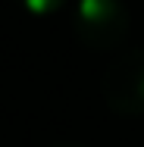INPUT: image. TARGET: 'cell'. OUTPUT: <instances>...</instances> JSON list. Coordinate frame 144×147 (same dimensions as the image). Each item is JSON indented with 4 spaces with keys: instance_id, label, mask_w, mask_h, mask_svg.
Listing matches in <instances>:
<instances>
[{
    "instance_id": "1",
    "label": "cell",
    "mask_w": 144,
    "mask_h": 147,
    "mask_svg": "<svg viewBox=\"0 0 144 147\" xmlns=\"http://www.w3.org/2000/svg\"><path fill=\"white\" fill-rule=\"evenodd\" d=\"M72 28L75 38L91 50H116L128 38L132 16L122 0H78Z\"/></svg>"
},
{
    "instance_id": "2",
    "label": "cell",
    "mask_w": 144,
    "mask_h": 147,
    "mask_svg": "<svg viewBox=\"0 0 144 147\" xmlns=\"http://www.w3.org/2000/svg\"><path fill=\"white\" fill-rule=\"evenodd\" d=\"M100 94L119 116H144V47L125 50L100 75Z\"/></svg>"
},
{
    "instance_id": "3",
    "label": "cell",
    "mask_w": 144,
    "mask_h": 147,
    "mask_svg": "<svg viewBox=\"0 0 144 147\" xmlns=\"http://www.w3.org/2000/svg\"><path fill=\"white\" fill-rule=\"evenodd\" d=\"M22 3V9H28L31 16H53V13H59L63 6H66V0H19Z\"/></svg>"
},
{
    "instance_id": "4",
    "label": "cell",
    "mask_w": 144,
    "mask_h": 147,
    "mask_svg": "<svg viewBox=\"0 0 144 147\" xmlns=\"http://www.w3.org/2000/svg\"><path fill=\"white\" fill-rule=\"evenodd\" d=\"M50 147H82V144H75V141H57V144H50Z\"/></svg>"
}]
</instances>
